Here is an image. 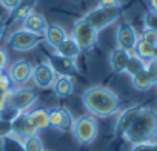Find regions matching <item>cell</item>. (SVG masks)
Wrapping results in <instances>:
<instances>
[{
    "label": "cell",
    "instance_id": "6da1fadb",
    "mask_svg": "<svg viewBox=\"0 0 157 151\" xmlns=\"http://www.w3.org/2000/svg\"><path fill=\"white\" fill-rule=\"evenodd\" d=\"M82 102L90 114L97 117H111L120 111L119 96L106 87H91L82 94Z\"/></svg>",
    "mask_w": 157,
    "mask_h": 151
},
{
    "label": "cell",
    "instance_id": "7a4b0ae2",
    "mask_svg": "<svg viewBox=\"0 0 157 151\" xmlns=\"http://www.w3.org/2000/svg\"><path fill=\"white\" fill-rule=\"evenodd\" d=\"M157 137V111L149 106H142L132 125L123 134V139L132 145L151 142Z\"/></svg>",
    "mask_w": 157,
    "mask_h": 151
},
{
    "label": "cell",
    "instance_id": "3957f363",
    "mask_svg": "<svg viewBox=\"0 0 157 151\" xmlns=\"http://www.w3.org/2000/svg\"><path fill=\"white\" fill-rule=\"evenodd\" d=\"M71 37L78 43V46L82 48V51H90L97 45L99 40V31L94 29L91 26V23L82 17L74 22L72 25V31H71Z\"/></svg>",
    "mask_w": 157,
    "mask_h": 151
},
{
    "label": "cell",
    "instance_id": "277c9868",
    "mask_svg": "<svg viewBox=\"0 0 157 151\" xmlns=\"http://www.w3.org/2000/svg\"><path fill=\"white\" fill-rule=\"evenodd\" d=\"M71 131L78 143L90 145L96 140V137L99 134V125L93 116H80V117L74 119Z\"/></svg>",
    "mask_w": 157,
    "mask_h": 151
},
{
    "label": "cell",
    "instance_id": "5b68a950",
    "mask_svg": "<svg viewBox=\"0 0 157 151\" xmlns=\"http://www.w3.org/2000/svg\"><path fill=\"white\" fill-rule=\"evenodd\" d=\"M122 16V10L120 8H103V6H96L94 10L88 11L83 17L91 23V26L97 31L105 29L106 26L113 25L114 22H117Z\"/></svg>",
    "mask_w": 157,
    "mask_h": 151
},
{
    "label": "cell",
    "instance_id": "8992f818",
    "mask_svg": "<svg viewBox=\"0 0 157 151\" xmlns=\"http://www.w3.org/2000/svg\"><path fill=\"white\" fill-rule=\"evenodd\" d=\"M42 40H43L42 36L33 34L22 28V29H16L14 33H11L8 36L6 45L17 52H26V51H31L36 46H39Z\"/></svg>",
    "mask_w": 157,
    "mask_h": 151
},
{
    "label": "cell",
    "instance_id": "52a82bcc",
    "mask_svg": "<svg viewBox=\"0 0 157 151\" xmlns=\"http://www.w3.org/2000/svg\"><path fill=\"white\" fill-rule=\"evenodd\" d=\"M37 99H39V94L33 88L19 87V88H13L10 91V96H8L6 102H8L10 106L19 110L20 113H26L37 102Z\"/></svg>",
    "mask_w": 157,
    "mask_h": 151
},
{
    "label": "cell",
    "instance_id": "ba28073f",
    "mask_svg": "<svg viewBox=\"0 0 157 151\" xmlns=\"http://www.w3.org/2000/svg\"><path fill=\"white\" fill-rule=\"evenodd\" d=\"M48 119H49V128L52 130H57L62 133H68L72 130L74 117H72V113L66 106H54L48 110Z\"/></svg>",
    "mask_w": 157,
    "mask_h": 151
},
{
    "label": "cell",
    "instance_id": "9c48e42d",
    "mask_svg": "<svg viewBox=\"0 0 157 151\" xmlns=\"http://www.w3.org/2000/svg\"><path fill=\"white\" fill-rule=\"evenodd\" d=\"M56 77H57V74H56L54 68L51 66V63L48 60H43V62L37 63L33 68V77H31V80L36 83L37 88H42V90L51 88L54 80H56Z\"/></svg>",
    "mask_w": 157,
    "mask_h": 151
},
{
    "label": "cell",
    "instance_id": "30bf717a",
    "mask_svg": "<svg viewBox=\"0 0 157 151\" xmlns=\"http://www.w3.org/2000/svg\"><path fill=\"white\" fill-rule=\"evenodd\" d=\"M33 68H34V65L29 60L19 59L14 63H11V66L8 68V76L11 77L14 85L22 87V85H25V83H28L31 80V77H33Z\"/></svg>",
    "mask_w": 157,
    "mask_h": 151
},
{
    "label": "cell",
    "instance_id": "8fae6325",
    "mask_svg": "<svg viewBox=\"0 0 157 151\" xmlns=\"http://www.w3.org/2000/svg\"><path fill=\"white\" fill-rule=\"evenodd\" d=\"M137 39H139V34H137V31L134 29V26L129 22L123 20V22H120L117 25V29H116L117 48H122V49H126V51L132 52Z\"/></svg>",
    "mask_w": 157,
    "mask_h": 151
},
{
    "label": "cell",
    "instance_id": "7c38bea8",
    "mask_svg": "<svg viewBox=\"0 0 157 151\" xmlns=\"http://www.w3.org/2000/svg\"><path fill=\"white\" fill-rule=\"evenodd\" d=\"M142 106L140 105H132V106H128L126 110H123L119 116H117V120H116V126H114V131H116V136L119 137H123V134L128 131V128L132 125V122L136 120L137 114L140 113Z\"/></svg>",
    "mask_w": 157,
    "mask_h": 151
},
{
    "label": "cell",
    "instance_id": "4fadbf2b",
    "mask_svg": "<svg viewBox=\"0 0 157 151\" xmlns=\"http://www.w3.org/2000/svg\"><path fill=\"white\" fill-rule=\"evenodd\" d=\"M48 62L51 63V66L54 68L56 74H63V76H72L74 72L78 71L77 65H75V60L72 59H68V57H63L57 52L51 54Z\"/></svg>",
    "mask_w": 157,
    "mask_h": 151
},
{
    "label": "cell",
    "instance_id": "5bb4252c",
    "mask_svg": "<svg viewBox=\"0 0 157 151\" xmlns=\"http://www.w3.org/2000/svg\"><path fill=\"white\" fill-rule=\"evenodd\" d=\"M22 23H23V26H22L23 29H26L33 34L42 36V37H43V34L48 28V22H46L45 16L40 14V13H36V11L31 13L25 20H22Z\"/></svg>",
    "mask_w": 157,
    "mask_h": 151
},
{
    "label": "cell",
    "instance_id": "9a60e30c",
    "mask_svg": "<svg viewBox=\"0 0 157 151\" xmlns=\"http://www.w3.org/2000/svg\"><path fill=\"white\" fill-rule=\"evenodd\" d=\"M13 134L20 137V139H25L28 136L39 134V131L31 125V122L28 119V114L26 113H20L19 117L13 122Z\"/></svg>",
    "mask_w": 157,
    "mask_h": 151
},
{
    "label": "cell",
    "instance_id": "2e32d148",
    "mask_svg": "<svg viewBox=\"0 0 157 151\" xmlns=\"http://www.w3.org/2000/svg\"><path fill=\"white\" fill-rule=\"evenodd\" d=\"M52 91L59 99H65L68 96L72 94L74 91V82H72V76H63V74H57V77L52 83Z\"/></svg>",
    "mask_w": 157,
    "mask_h": 151
},
{
    "label": "cell",
    "instance_id": "e0dca14e",
    "mask_svg": "<svg viewBox=\"0 0 157 151\" xmlns=\"http://www.w3.org/2000/svg\"><path fill=\"white\" fill-rule=\"evenodd\" d=\"M66 37H68V34H66L65 28L60 26V25H57V23L48 25V28H46V31H45V34H43V40H45L51 48H54V49H56Z\"/></svg>",
    "mask_w": 157,
    "mask_h": 151
},
{
    "label": "cell",
    "instance_id": "ac0fdd59",
    "mask_svg": "<svg viewBox=\"0 0 157 151\" xmlns=\"http://www.w3.org/2000/svg\"><path fill=\"white\" fill-rule=\"evenodd\" d=\"M131 52L122 48H114L109 52V66L114 72H125L128 59H129Z\"/></svg>",
    "mask_w": 157,
    "mask_h": 151
},
{
    "label": "cell",
    "instance_id": "d6986e66",
    "mask_svg": "<svg viewBox=\"0 0 157 151\" xmlns=\"http://www.w3.org/2000/svg\"><path fill=\"white\" fill-rule=\"evenodd\" d=\"M28 119L31 122V125L40 133L46 128H49V119H48V110L46 108H34L26 111Z\"/></svg>",
    "mask_w": 157,
    "mask_h": 151
},
{
    "label": "cell",
    "instance_id": "ffe728a7",
    "mask_svg": "<svg viewBox=\"0 0 157 151\" xmlns=\"http://www.w3.org/2000/svg\"><path fill=\"white\" fill-rule=\"evenodd\" d=\"M56 52L60 54V56H63V57H68V59L75 60V59L78 57V54L82 52V48L78 46V43H77L71 36H68V37L56 48Z\"/></svg>",
    "mask_w": 157,
    "mask_h": 151
},
{
    "label": "cell",
    "instance_id": "44dd1931",
    "mask_svg": "<svg viewBox=\"0 0 157 151\" xmlns=\"http://www.w3.org/2000/svg\"><path fill=\"white\" fill-rule=\"evenodd\" d=\"M37 5V0H20L19 5L10 13L11 19L16 22H22L25 20L31 13H34V8Z\"/></svg>",
    "mask_w": 157,
    "mask_h": 151
},
{
    "label": "cell",
    "instance_id": "7402d4cb",
    "mask_svg": "<svg viewBox=\"0 0 157 151\" xmlns=\"http://www.w3.org/2000/svg\"><path fill=\"white\" fill-rule=\"evenodd\" d=\"M152 51H154V46L148 42H145L143 39H137L136 45H134V49H132V54H136L137 57H140L142 60L148 62L152 59Z\"/></svg>",
    "mask_w": 157,
    "mask_h": 151
},
{
    "label": "cell",
    "instance_id": "603a6c76",
    "mask_svg": "<svg viewBox=\"0 0 157 151\" xmlns=\"http://www.w3.org/2000/svg\"><path fill=\"white\" fill-rule=\"evenodd\" d=\"M0 149L2 151H25V146L20 137L10 134L3 139H0Z\"/></svg>",
    "mask_w": 157,
    "mask_h": 151
},
{
    "label": "cell",
    "instance_id": "cb8c5ba5",
    "mask_svg": "<svg viewBox=\"0 0 157 151\" xmlns=\"http://www.w3.org/2000/svg\"><path fill=\"white\" fill-rule=\"evenodd\" d=\"M131 83L139 91H146V90H149L154 85L152 80H151V77H149V74L146 72V69H142L140 72H137L136 76H132V77H131Z\"/></svg>",
    "mask_w": 157,
    "mask_h": 151
},
{
    "label": "cell",
    "instance_id": "d4e9b609",
    "mask_svg": "<svg viewBox=\"0 0 157 151\" xmlns=\"http://www.w3.org/2000/svg\"><path fill=\"white\" fill-rule=\"evenodd\" d=\"M145 66H146V62L131 52V56H129V59H128V63H126V68H125V72L129 74L131 77H132V76H136V74L140 72L142 69H145Z\"/></svg>",
    "mask_w": 157,
    "mask_h": 151
},
{
    "label": "cell",
    "instance_id": "484cf974",
    "mask_svg": "<svg viewBox=\"0 0 157 151\" xmlns=\"http://www.w3.org/2000/svg\"><path fill=\"white\" fill-rule=\"evenodd\" d=\"M22 142H23L25 151H45L43 142H42V139L39 137V134L28 136V137L22 139Z\"/></svg>",
    "mask_w": 157,
    "mask_h": 151
},
{
    "label": "cell",
    "instance_id": "4316f807",
    "mask_svg": "<svg viewBox=\"0 0 157 151\" xmlns=\"http://www.w3.org/2000/svg\"><path fill=\"white\" fill-rule=\"evenodd\" d=\"M139 37H140V39H143L145 42L151 43L152 46H154V45H157V29H151V28H143Z\"/></svg>",
    "mask_w": 157,
    "mask_h": 151
},
{
    "label": "cell",
    "instance_id": "83f0119b",
    "mask_svg": "<svg viewBox=\"0 0 157 151\" xmlns=\"http://www.w3.org/2000/svg\"><path fill=\"white\" fill-rule=\"evenodd\" d=\"M19 114H20V111L19 110H16V108H13V106H10V105H6V108L0 113V119H3V120H8V122H14L17 117H19Z\"/></svg>",
    "mask_w": 157,
    "mask_h": 151
},
{
    "label": "cell",
    "instance_id": "f1b7e54d",
    "mask_svg": "<svg viewBox=\"0 0 157 151\" xmlns=\"http://www.w3.org/2000/svg\"><path fill=\"white\" fill-rule=\"evenodd\" d=\"M13 85L14 83H13L11 77L8 76V72L2 71V74H0V90L5 91V93H10L13 90Z\"/></svg>",
    "mask_w": 157,
    "mask_h": 151
},
{
    "label": "cell",
    "instance_id": "f546056e",
    "mask_svg": "<svg viewBox=\"0 0 157 151\" xmlns=\"http://www.w3.org/2000/svg\"><path fill=\"white\" fill-rule=\"evenodd\" d=\"M145 69H146V72L149 74V77H151V80H152V83L154 85H157V60H148L146 62V66H145Z\"/></svg>",
    "mask_w": 157,
    "mask_h": 151
},
{
    "label": "cell",
    "instance_id": "4dcf8cb0",
    "mask_svg": "<svg viewBox=\"0 0 157 151\" xmlns=\"http://www.w3.org/2000/svg\"><path fill=\"white\" fill-rule=\"evenodd\" d=\"M131 151H157V142H143V143H136L132 145Z\"/></svg>",
    "mask_w": 157,
    "mask_h": 151
},
{
    "label": "cell",
    "instance_id": "1f68e13d",
    "mask_svg": "<svg viewBox=\"0 0 157 151\" xmlns=\"http://www.w3.org/2000/svg\"><path fill=\"white\" fill-rule=\"evenodd\" d=\"M143 22H145V28L157 29V14H154L152 11H146V13H145Z\"/></svg>",
    "mask_w": 157,
    "mask_h": 151
},
{
    "label": "cell",
    "instance_id": "d6a6232c",
    "mask_svg": "<svg viewBox=\"0 0 157 151\" xmlns=\"http://www.w3.org/2000/svg\"><path fill=\"white\" fill-rule=\"evenodd\" d=\"M10 134H13V123L8 122V120L0 119V139H3Z\"/></svg>",
    "mask_w": 157,
    "mask_h": 151
},
{
    "label": "cell",
    "instance_id": "836d02e7",
    "mask_svg": "<svg viewBox=\"0 0 157 151\" xmlns=\"http://www.w3.org/2000/svg\"><path fill=\"white\" fill-rule=\"evenodd\" d=\"M97 6H103V8H122V0H97Z\"/></svg>",
    "mask_w": 157,
    "mask_h": 151
},
{
    "label": "cell",
    "instance_id": "e575fe53",
    "mask_svg": "<svg viewBox=\"0 0 157 151\" xmlns=\"http://www.w3.org/2000/svg\"><path fill=\"white\" fill-rule=\"evenodd\" d=\"M10 65V54L5 48H0V71H5Z\"/></svg>",
    "mask_w": 157,
    "mask_h": 151
},
{
    "label": "cell",
    "instance_id": "d590c367",
    "mask_svg": "<svg viewBox=\"0 0 157 151\" xmlns=\"http://www.w3.org/2000/svg\"><path fill=\"white\" fill-rule=\"evenodd\" d=\"M20 0H0V5H2L3 10H6L8 13H11L17 5H19Z\"/></svg>",
    "mask_w": 157,
    "mask_h": 151
},
{
    "label": "cell",
    "instance_id": "8d00e7d4",
    "mask_svg": "<svg viewBox=\"0 0 157 151\" xmlns=\"http://www.w3.org/2000/svg\"><path fill=\"white\" fill-rule=\"evenodd\" d=\"M5 31H6V23H5V20L0 17V40L3 39V36H5Z\"/></svg>",
    "mask_w": 157,
    "mask_h": 151
},
{
    "label": "cell",
    "instance_id": "74e56055",
    "mask_svg": "<svg viewBox=\"0 0 157 151\" xmlns=\"http://www.w3.org/2000/svg\"><path fill=\"white\" fill-rule=\"evenodd\" d=\"M148 5H149V11L157 14V0H148Z\"/></svg>",
    "mask_w": 157,
    "mask_h": 151
},
{
    "label": "cell",
    "instance_id": "f35d334b",
    "mask_svg": "<svg viewBox=\"0 0 157 151\" xmlns=\"http://www.w3.org/2000/svg\"><path fill=\"white\" fill-rule=\"evenodd\" d=\"M8 97H0V113H2L5 108H6V105H8Z\"/></svg>",
    "mask_w": 157,
    "mask_h": 151
},
{
    "label": "cell",
    "instance_id": "ab89813d",
    "mask_svg": "<svg viewBox=\"0 0 157 151\" xmlns=\"http://www.w3.org/2000/svg\"><path fill=\"white\" fill-rule=\"evenodd\" d=\"M152 60H157V45H154V51H152Z\"/></svg>",
    "mask_w": 157,
    "mask_h": 151
},
{
    "label": "cell",
    "instance_id": "60d3db41",
    "mask_svg": "<svg viewBox=\"0 0 157 151\" xmlns=\"http://www.w3.org/2000/svg\"><path fill=\"white\" fill-rule=\"evenodd\" d=\"M0 74H2V71H0Z\"/></svg>",
    "mask_w": 157,
    "mask_h": 151
}]
</instances>
